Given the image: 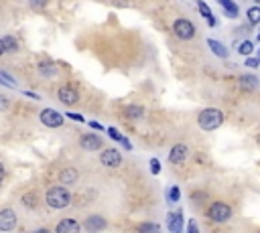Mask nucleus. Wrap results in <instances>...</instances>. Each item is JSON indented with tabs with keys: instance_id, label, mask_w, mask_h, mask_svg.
<instances>
[{
	"instance_id": "nucleus-21",
	"label": "nucleus",
	"mask_w": 260,
	"mask_h": 233,
	"mask_svg": "<svg viewBox=\"0 0 260 233\" xmlns=\"http://www.w3.org/2000/svg\"><path fill=\"white\" fill-rule=\"evenodd\" d=\"M39 71H41L43 77H53V75L57 73V67L53 65L51 61H41V63H39Z\"/></svg>"
},
{
	"instance_id": "nucleus-20",
	"label": "nucleus",
	"mask_w": 260,
	"mask_h": 233,
	"mask_svg": "<svg viewBox=\"0 0 260 233\" xmlns=\"http://www.w3.org/2000/svg\"><path fill=\"white\" fill-rule=\"evenodd\" d=\"M2 49H4V53H14V51H18V41H16L12 35L2 37Z\"/></svg>"
},
{
	"instance_id": "nucleus-44",
	"label": "nucleus",
	"mask_w": 260,
	"mask_h": 233,
	"mask_svg": "<svg viewBox=\"0 0 260 233\" xmlns=\"http://www.w3.org/2000/svg\"><path fill=\"white\" fill-rule=\"evenodd\" d=\"M258 142H260V136H258Z\"/></svg>"
},
{
	"instance_id": "nucleus-9",
	"label": "nucleus",
	"mask_w": 260,
	"mask_h": 233,
	"mask_svg": "<svg viewBox=\"0 0 260 233\" xmlns=\"http://www.w3.org/2000/svg\"><path fill=\"white\" fill-rule=\"evenodd\" d=\"M189 158V148L185 146V144H175L171 148V152H169V162H173V164H181V162H185Z\"/></svg>"
},
{
	"instance_id": "nucleus-22",
	"label": "nucleus",
	"mask_w": 260,
	"mask_h": 233,
	"mask_svg": "<svg viewBox=\"0 0 260 233\" xmlns=\"http://www.w3.org/2000/svg\"><path fill=\"white\" fill-rule=\"evenodd\" d=\"M254 47H256V45L252 43V41H250V39H246V41H242V43L236 47V51L240 53L242 57H248V55H252V53H254Z\"/></svg>"
},
{
	"instance_id": "nucleus-11",
	"label": "nucleus",
	"mask_w": 260,
	"mask_h": 233,
	"mask_svg": "<svg viewBox=\"0 0 260 233\" xmlns=\"http://www.w3.org/2000/svg\"><path fill=\"white\" fill-rule=\"evenodd\" d=\"M79 146L83 148V150H100V148L104 146V140L98 136V134H83L79 138Z\"/></svg>"
},
{
	"instance_id": "nucleus-2",
	"label": "nucleus",
	"mask_w": 260,
	"mask_h": 233,
	"mask_svg": "<svg viewBox=\"0 0 260 233\" xmlns=\"http://www.w3.org/2000/svg\"><path fill=\"white\" fill-rule=\"evenodd\" d=\"M45 201L51 209H65L69 203H71V193L67 188H65V185H59V186H51L47 190L45 195Z\"/></svg>"
},
{
	"instance_id": "nucleus-31",
	"label": "nucleus",
	"mask_w": 260,
	"mask_h": 233,
	"mask_svg": "<svg viewBox=\"0 0 260 233\" xmlns=\"http://www.w3.org/2000/svg\"><path fill=\"white\" fill-rule=\"evenodd\" d=\"M8 105H10L8 97H4V95H0V112H6V110H8Z\"/></svg>"
},
{
	"instance_id": "nucleus-6",
	"label": "nucleus",
	"mask_w": 260,
	"mask_h": 233,
	"mask_svg": "<svg viewBox=\"0 0 260 233\" xmlns=\"http://www.w3.org/2000/svg\"><path fill=\"white\" fill-rule=\"evenodd\" d=\"M100 162L104 166L118 168L122 164V154L116 150V148H106V150H102V154H100Z\"/></svg>"
},
{
	"instance_id": "nucleus-1",
	"label": "nucleus",
	"mask_w": 260,
	"mask_h": 233,
	"mask_svg": "<svg viewBox=\"0 0 260 233\" xmlns=\"http://www.w3.org/2000/svg\"><path fill=\"white\" fill-rule=\"evenodd\" d=\"M222 124H224V112L218 110V108H205L197 116V126L201 130H205V132L218 130Z\"/></svg>"
},
{
	"instance_id": "nucleus-12",
	"label": "nucleus",
	"mask_w": 260,
	"mask_h": 233,
	"mask_svg": "<svg viewBox=\"0 0 260 233\" xmlns=\"http://www.w3.org/2000/svg\"><path fill=\"white\" fill-rule=\"evenodd\" d=\"M83 227L88 229L90 233H102V231L108 227V221H106L102 215H90L88 219L83 221Z\"/></svg>"
},
{
	"instance_id": "nucleus-42",
	"label": "nucleus",
	"mask_w": 260,
	"mask_h": 233,
	"mask_svg": "<svg viewBox=\"0 0 260 233\" xmlns=\"http://www.w3.org/2000/svg\"><path fill=\"white\" fill-rule=\"evenodd\" d=\"M258 61H260V51H258Z\"/></svg>"
},
{
	"instance_id": "nucleus-3",
	"label": "nucleus",
	"mask_w": 260,
	"mask_h": 233,
	"mask_svg": "<svg viewBox=\"0 0 260 233\" xmlns=\"http://www.w3.org/2000/svg\"><path fill=\"white\" fill-rule=\"evenodd\" d=\"M207 217L215 223H226L230 217H232V207L228 203H222V201H215L207 207Z\"/></svg>"
},
{
	"instance_id": "nucleus-38",
	"label": "nucleus",
	"mask_w": 260,
	"mask_h": 233,
	"mask_svg": "<svg viewBox=\"0 0 260 233\" xmlns=\"http://www.w3.org/2000/svg\"><path fill=\"white\" fill-rule=\"evenodd\" d=\"M33 233H51V231H49V229H45V227H41V229H35Z\"/></svg>"
},
{
	"instance_id": "nucleus-7",
	"label": "nucleus",
	"mask_w": 260,
	"mask_h": 233,
	"mask_svg": "<svg viewBox=\"0 0 260 233\" xmlns=\"http://www.w3.org/2000/svg\"><path fill=\"white\" fill-rule=\"evenodd\" d=\"M183 227H185V221H183L181 209L173 211V213H167V229L171 233H183Z\"/></svg>"
},
{
	"instance_id": "nucleus-23",
	"label": "nucleus",
	"mask_w": 260,
	"mask_h": 233,
	"mask_svg": "<svg viewBox=\"0 0 260 233\" xmlns=\"http://www.w3.org/2000/svg\"><path fill=\"white\" fill-rule=\"evenodd\" d=\"M246 16H248V23L254 27V25H260V4L256 6H250L246 10Z\"/></svg>"
},
{
	"instance_id": "nucleus-36",
	"label": "nucleus",
	"mask_w": 260,
	"mask_h": 233,
	"mask_svg": "<svg viewBox=\"0 0 260 233\" xmlns=\"http://www.w3.org/2000/svg\"><path fill=\"white\" fill-rule=\"evenodd\" d=\"M25 95L31 97V99H41V95H37V93H33V92H25Z\"/></svg>"
},
{
	"instance_id": "nucleus-24",
	"label": "nucleus",
	"mask_w": 260,
	"mask_h": 233,
	"mask_svg": "<svg viewBox=\"0 0 260 233\" xmlns=\"http://www.w3.org/2000/svg\"><path fill=\"white\" fill-rule=\"evenodd\" d=\"M179 199H181V188H179L177 185L169 186V190H167V201H169V203H177Z\"/></svg>"
},
{
	"instance_id": "nucleus-8",
	"label": "nucleus",
	"mask_w": 260,
	"mask_h": 233,
	"mask_svg": "<svg viewBox=\"0 0 260 233\" xmlns=\"http://www.w3.org/2000/svg\"><path fill=\"white\" fill-rule=\"evenodd\" d=\"M18 219H16V213H14V209L6 207L0 211V231H12L16 227Z\"/></svg>"
},
{
	"instance_id": "nucleus-15",
	"label": "nucleus",
	"mask_w": 260,
	"mask_h": 233,
	"mask_svg": "<svg viewBox=\"0 0 260 233\" xmlns=\"http://www.w3.org/2000/svg\"><path fill=\"white\" fill-rule=\"evenodd\" d=\"M77 179H79V173H77V168H63V171L59 173V181H61V185H73V183H77Z\"/></svg>"
},
{
	"instance_id": "nucleus-32",
	"label": "nucleus",
	"mask_w": 260,
	"mask_h": 233,
	"mask_svg": "<svg viewBox=\"0 0 260 233\" xmlns=\"http://www.w3.org/2000/svg\"><path fill=\"white\" fill-rule=\"evenodd\" d=\"M187 233H199V227H197V223H195L193 219L187 223Z\"/></svg>"
},
{
	"instance_id": "nucleus-33",
	"label": "nucleus",
	"mask_w": 260,
	"mask_h": 233,
	"mask_svg": "<svg viewBox=\"0 0 260 233\" xmlns=\"http://www.w3.org/2000/svg\"><path fill=\"white\" fill-rule=\"evenodd\" d=\"M65 116H67L69 120H73V122H85L81 114H73V112H67V114H65Z\"/></svg>"
},
{
	"instance_id": "nucleus-16",
	"label": "nucleus",
	"mask_w": 260,
	"mask_h": 233,
	"mask_svg": "<svg viewBox=\"0 0 260 233\" xmlns=\"http://www.w3.org/2000/svg\"><path fill=\"white\" fill-rule=\"evenodd\" d=\"M220 6L224 8L226 16L228 18H238V14H240V8H238V4L234 2V0H218Z\"/></svg>"
},
{
	"instance_id": "nucleus-41",
	"label": "nucleus",
	"mask_w": 260,
	"mask_h": 233,
	"mask_svg": "<svg viewBox=\"0 0 260 233\" xmlns=\"http://www.w3.org/2000/svg\"><path fill=\"white\" fill-rule=\"evenodd\" d=\"M256 41H258V43H260V33H258V37H256Z\"/></svg>"
},
{
	"instance_id": "nucleus-39",
	"label": "nucleus",
	"mask_w": 260,
	"mask_h": 233,
	"mask_svg": "<svg viewBox=\"0 0 260 233\" xmlns=\"http://www.w3.org/2000/svg\"><path fill=\"white\" fill-rule=\"evenodd\" d=\"M4 53V49H2V39H0V55Z\"/></svg>"
},
{
	"instance_id": "nucleus-17",
	"label": "nucleus",
	"mask_w": 260,
	"mask_h": 233,
	"mask_svg": "<svg viewBox=\"0 0 260 233\" xmlns=\"http://www.w3.org/2000/svg\"><path fill=\"white\" fill-rule=\"evenodd\" d=\"M207 45L211 49V53L215 57H220V59H228V49L220 43V41H215V39H207Z\"/></svg>"
},
{
	"instance_id": "nucleus-29",
	"label": "nucleus",
	"mask_w": 260,
	"mask_h": 233,
	"mask_svg": "<svg viewBox=\"0 0 260 233\" xmlns=\"http://www.w3.org/2000/svg\"><path fill=\"white\" fill-rule=\"evenodd\" d=\"M45 4H47V0H29V6H31L33 10H41V8H45Z\"/></svg>"
},
{
	"instance_id": "nucleus-26",
	"label": "nucleus",
	"mask_w": 260,
	"mask_h": 233,
	"mask_svg": "<svg viewBox=\"0 0 260 233\" xmlns=\"http://www.w3.org/2000/svg\"><path fill=\"white\" fill-rule=\"evenodd\" d=\"M138 233H161V227H159L157 223L146 221V223H142V225L138 227Z\"/></svg>"
},
{
	"instance_id": "nucleus-37",
	"label": "nucleus",
	"mask_w": 260,
	"mask_h": 233,
	"mask_svg": "<svg viewBox=\"0 0 260 233\" xmlns=\"http://www.w3.org/2000/svg\"><path fill=\"white\" fill-rule=\"evenodd\" d=\"M2 179H4V166H2V162H0V183H2Z\"/></svg>"
},
{
	"instance_id": "nucleus-5",
	"label": "nucleus",
	"mask_w": 260,
	"mask_h": 233,
	"mask_svg": "<svg viewBox=\"0 0 260 233\" xmlns=\"http://www.w3.org/2000/svg\"><path fill=\"white\" fill-rule=\"evenodd\" d=\"M39 118H41V124L47 126V128H61L63 126V116L53 108H45Z\"/></svg>"
},
{
	"instance_id": "nucleus-30",
	"label": "nucleus",
	"mask_w": 260,
	"mask_h": 233,
	"mask_svg": "<svg viewBox=\"0 0 260 233\" xmlns=\"http://www.w3.org/2000/svg\"><path fill=\"white\" fill-rule=\"evenodd\" d=\"M106 132H108V136H110L112 140H116V142H120V140H122V134H120L116 128H108Z\"/></svg>"
},
{
	"instance_id": "nucleus-43",
	"label": "nucleus",
	"mask_w": 260,
	"mask_h": 233,
	"mask_svg": "<svg viewBox=\"0 0 260 233\" xmlns=\"http://www.w3.org/2000/svg\"><path fill=\"white\" fill-rule=\"evenodd\" d=\"M256 2H258V4H260V0H256Z\"/></svg>"
},
{
	"instance_id": "nucleus-28",
	"label": "nucleus",
	"mask_w": 260,
	"mask_h": 233,
	"mask_svg": "<svg viewBox=\"0 0 260 233\" xmlns=\"http://www.w3.org/2000/svg\"><path fill=\"white\" fill-rule=\"evenodd\" d=\"M150 173L153 175H161V162H159V158H150Z\"/></svg>"
},
{
	"instance_id": "nucleus-35",
	"label": "nucleus",
	"mask_w": 260,
	"mask_h": 233,
	"mask_svg": "<svg viewBox=\"0 0 260 233\" xmlns=\"http://www.w3.org/2000/svg\"><path fill=\"white\" fill-rule=\"evenodd\" d=\"M90 128H94V130H102L104 126H102V124H98L96 120H90Z\"/></svg>"
},
{
	"instance_id": "nucleus-13",
	"label": "nucleus",
	"mask_w": 260,
	"mask_h": 233,
	"mask_svg": "<svg viewBox=\"0 0 260 233\" xmlns=\"http://www.w3.org/2000/svg\"><path fill=\"white\" fill-rule=\"evenodd\" d=\"M81 225L73 219V217H67V219H61L55 227V233H79Z\"/></svg>"
},
{
	"instance_id": "nucleus-27",
	"label": "nucleus",
	"mask_w": 260,
	"mask_h": 233,
	"mask_svg": "<svg viewBox=\"0 0 260 233\" xmlns=\"http://www.w3.org/2000/svg\"><path fill=\"white\" fill-rule=\"evenodd\" d=\"M244 65H246V67H250V69H258V67H260V61H258L256 57L248 55V57H246V61H244Z\"/></svg>"
},
{
	"instance_id": "nucleus-25",
	"label": "nucleus",
	"mask_w": 260,
	"mask_h": 233,
	"mask_svg": "<svg viewBox=\"0 0 260 233\" xmlns=\"http://www.w3.org/2000/svg\"><path fill=\"white\" fill-rule=\"evenodd\" d=\"M37 203H39V197H37V193H27V195H23V205L25 207H29V209H35L37 207Z\"/></svg>"
},
{
	"instance_id": "nucleus-40",
	"label": "nucleus",
	"mask_w": 260,
	"mask_h": 233,
	"mask_svg": "<svg viewBox=\"0 0 260 233\" xmlns=\"http://www.w3.org/2000/svg\"><path fill=\"white\" fill-rule=\"evenodd\" d=\"M0 86H8V83H6L4 79H0Z\"/></svg>"
},
{
	"instance_id": "nucleus-14",
	"label": "nucleus",
	"mask_w": 260,
	"mask_h": 233,
	"mask_svg": "<svg viewBox=\"0 0 260 233\" xmlns=\"http://www.w3.org/2000/svg\"><path fill=\"white\" fill-rule=\"evenodd\" d=\"M260 86V79L252 73H246V75H240V90L242 92H254L256 88Z\"/></svg>"
},
{
	"instance_id": "nucleus-4",
	"label": "nucleus",
	"mask_w": 260,
	"mask_h": 233,
	"mask_svg": "<svg viewBox=\"0 0 260 233\" xmlns=\"http://www.w3.org/2000/svg\"><path fill=\"white\" fill-rule=\"evenodd\" d=\"M171 29H173V33H175V37L181 39V41H191L195 37V25L189 18H175Z\"/></svg>"
},
{
	"instance_id": "nucleus-19",
	"label": "nucleus",
	"mask_w": 260,
	"mask_h": 233,
	"mask_svg": "<svg viewBox=\"0 0 260 233\" xmlns=\"http://www.w3.org/2000/svg\"><path fill=\"white\" fill-rule=\"evenodd\" d=\"M124 116L128 120H140L144 116V108H142V105H126V108H124Z\"/></svg>"
},
{
	"instance_id": "nucleus-34",
	"label": "nucleus",
	"mask_w": 260,
	"mask_h": 233,
	"mask_svg": "<svg viewBox=\"0 0 260 233\" xmlns=\"http://www.w3.org/2000/svg\"><path fill=\"white\" fill-rule=\"evenodd\" d=\"M120 144H122V146L126 148V150H132V144H130V142H128V138H126V136H122V140H120Z\"/></svg>"
},
{
	"instance_id": "nucleus-10",
	"label": "nucleus",
	"mask_w": 260,
	"mask_h": 233,
	"mask_svg": "<svg viewBox=\"0 0 260 233\" xmlns=\"http://www.w3.org/2000/svg\"><path fill=\"white\" fill-rule=\"evenodd\" d=\"M57 97H59V101L65 103V105H75V103L79 101V93H77V90H73V88H69V86L59 88Z\"/></svg>"
},
{
	"instance_id": "nucleus-18",
	"label": "nucleus",
	"mask_w": 260,
	"mask_h": 233,
	"mask_svg": "<svg viewBox=\"0 0 260 233\" xmlns=\"http://www.w3.org/2000/svg\"><path fill=\"white\" fill-rule=\"evenodd\" d=\"M197 8H199V14L207 20V25H209V27H215V23H218V20H215V16L211 14V8L203 2V0H199V2H197Z\"/></svg>"
}]
</instances>
